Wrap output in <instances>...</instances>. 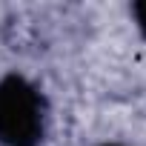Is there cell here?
Listing matches in <instances>:
<instances>
[{"label": "cell", "instance_id": "cell-1", "mask_svg": "<svg viewBox=\"0 0 146 146\" xmlns=\"http://www.w3.org/2000/svg\"><path fill=\"white\" fill-rule=\"evenodd\" d=\"M46 135V98L23 75L0 78V146H40Z\"/></svg>", "mask_w": 146, "mask_h": 146}, {"label": "cell", "instance_id": "cell-2", "mask_svg": "<svg viewBox=\"0 0 146 146\" xmlns=\"http://www.w3.org/2000/svg\"><path fill=\"white\" fill-rule=\"evenodd\" d=\"M132 15H135V20H137V29H140V35L146 37V0H137V3L132 6Z\"/></svg>", "mask_w": 146, "mask_h": 146}, {"label": "cell", "instance_id": "cell-3", "mask_svg": "<svg viewBox=\"0 0 146 146\" xmlns=\"http://www.w3.org/2000/svg\"><path fill=\"white\" fill-rule=\"evenodd\" d=\"M103 146H117V143H103Z\"/></svg>", "mask_w": 146, "mask_h": 146}]
</instances>
